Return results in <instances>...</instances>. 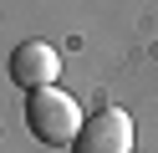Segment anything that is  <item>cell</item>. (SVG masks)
<instances>
[{"mask_svg":"<svg viewBox=\"0 0 158 153\" xmlns=\"http://www.w3.org/2000/svg\"><path fill=\"white\" fill-rule=\"evenodd\" d=\"M26 128H31L36 143H51V148H72L82 138L87 117H82V102L66 97L61 87H46L26 97Z\"/></svg>","mask_w":158,"mask_h":153,"instance_id":"6da1fadb","label":"cell"},{"mask_svg":"<svg viewBox=\"0 0 158 153\" xmlns=\"http://www.w3.org/2000/svg\"><path fill=\"white\" fill-rule=\"evenodd\" d=\"M10 77H15V87H21L26 97L56 87V77H61V56H56V46H51V41H21V46L10 51Z\"/></svg>","mask_w":158,"mask_h":153,"instance_id":"7a4b0ae2","label":"cell"},{"mask_svg":"<svg viewBox=\"0 0 158 153\" xmlns=\"http://www.w3.org/2000/svg\"><path fill=\"white\" fill-rule=\"evenodd\" d=\"M72 153H133V117L123 107H97Z\"/></svg>","mask_w":158,"mask_h":153,"instance_id":"3957f363","label":"cell"}]
</instances>
